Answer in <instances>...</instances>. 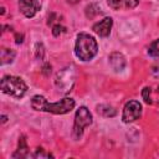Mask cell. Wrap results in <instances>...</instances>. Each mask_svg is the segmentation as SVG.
Returning <instances> with one entry per match:
<instances>
[{
	"label": "cell",
	"mask_w": 159,
	"mask_h": 159,
	"mask_svg": "<svg viewBox=\"0 0 159 159\" xmlns=\"http://www.w3.org/2000/svg\"><path fill=\"white\" fill-rule=\"evenodd\" d=\"M75 101L70 97H66L61 99L60 102L56 103H48L45 97L42 96H34L31 99V107L35 111H41V112H48L53 114H65L71 112L75 108Z\"/></svg>",
	"instance_id": "obj_1"
},
{
	"label": "cell",
	"mask_w": 159,
	"mask_h": 159,
	"mask_svg": "<svg viewBox=\"0 0 159 159\" xmlns=\"http://www.w3.org/2000/svg\"><path fill=\"white\" fill-rule=\"evenodd\" d=\"M42 73H43L45 76H48V75L51 73V65H50V63H45V65H43V67H42Z\"/></svg>",
	"instance_id": "obj_21"
},
{
	"label": "cell",
	"mask_w": 159,
	"mask_h": 159,
	"mask_svg": "<svg viewBox=\"0 0 159 159\" xmlns=\"http://www.w3.org/2000/svg\"><path fill=\"white\" fill-rule=\"evenodd\" d=\"M142 114V104L138 101H129L124 104L122 119L124 123H130L137 120Z\"/></svg>",
	"instance_id": "obj_6"
},
{
	"label": "cell",
	"mask_w": 159,
	"mask_h": 159,
	"mask_svg": "<svg viewBox=\"0 0 159 159\" xmlns=\"http://www.w3.org/2000/svg\"><path fill=\"white\" fill-rule=\"evenodd\" d=\"M97 111L99 114H102L103 117H114L116 116V109L112 107V106H108V104H101V106H97Z\"/></svg>",
	"instance_id": "obj_12"
},
{
	"label": "cell",
	"mask_w": 159,
	"mask_h": 159,
	"mask_svg": "<svg viewBox=\"0 0 159 159\" xmlns=\"http://www.w3.org/2000/svg\"><path fill=\"white\" fill-rule=\"evenodd\" d=\"M142 96H143V99L147 104H152V97H150V88L149 87H144L143 91H142Z\"/></svg>",
	"instance_id": "obj_16"
},
{
	"label": "cell",
	"mask_w": 159,
	"mask_h": 159,
	"mask_svg": "<svg viewBox=\"0 0 159 159\" xmlns=\"http://www.w3.org/2000/svg\"><path fill=\"white\" fill-rule=\"evenodd\" d=\"M75 80H76V76H75L73 67H66L57 72L55 77V84L58 88V91L67 93L72 89L75 84Z\"/></svg>",
	"instance_id": "obj_5"
},
{
	"label": "cell",
	"mask_w": 159,
	"mask_h": 159,
	"mask_svg": "<svg viewBox=\"0 0 159 159\" xmlns=\"http://www.w3.org/2000/svg\"><path fill=\"white\" fill-rule=\"evenodd\" d=\"M27 153H29V147H27V143H26V137L25 135H21L19 138V144H17V153L14 154V158H25L27 157Z\"/></svg>",
	"instance_id": "obj_10"
},
{
	"label": "cell",
	"mask_w": 159,
	"mask_h": 159,
	"mask_svg": "<svg viewBox=\"0 0 159 159\" xmlns=\"http://www.w3.org/2000/svg\"><path fill=\"white\" fill-rule=\"evenodd\" d=\"M34 157H35V158H52L53 155H52L51 153L46 152L43 148L39 147V148H36V152L34 153Z\"/></svg>",
	"instance_id": "obj_15"
},
{
	"label": "cell",
	"mask_w": 159,
	"mask_h": 159,
	"mask_svg": "<svg viewBox=\"0 0 159 159\" xmlns=\"http://www.w3.org/2000/svg\"><path fill=\"white\" fill-rule=\"evenodd\" d=\"M19 9L26 17H34L41 9L39 0H19Z\"/></svg>",
	"instance_id": "obj_7"
},
{
	"label": "cell",
	"mask_w": 159,
	"mask_h": 159,
	"mask_svg": "<svg viewBox=\"0 0 159 159\" xmlns=\"http://www.w3.org/2000/svg\"><path fill=\"white\" fill-rule=\"evenodd\" d=\"M98 52V45L96 39L86 32H81L77 36V41L75 45V53L81 61L92 60Z\"/></svg>",
	"instance_id": "obj_2"
},
{
	"label": "cell",
	"mask_w": 159,
	"mask_h": 159,
	"mask_svg": "<svg viewBox=\"0 0 159 159\" xmlns=\"http://www.w3.org/2000/svg\"><path fill=\"white\" fill-rule=\"evenodd\" d=\"M109 65L111 67L116 71V72H120L125 68L127 66V61H125V57L120 53V52H113L109 55Z\"/></svg>",
	"instance_id": "obj_9"
},
{
	"label": "cell",
	"mask_w": 159,
	"mask_h": 159,
	"mask_svg": "<svg viewBox=\"0 0 159 159\" xmlns=\"http://www.w3.org/2000/svg\"><path fill=\"white\" fill-rule=\"evenodd\" d=\"M148 55L152 57H159V39L153 41L148 47Z\"/></svg>",
	"instance_id": "obj_13"
},
{
	"label": "cell",
	"mask_w": 159,
	"mask_h": 159,
	"mask_svg": "<svg viewBox=\"0 0 159 159\" xmlns=\"http://www.w3.org/2000/svg\"><path fill=\"white\" fill-rule=\"evenodd\" d=\"M0 88L5 94H9L14 98H21L27 91V86L22 78L16 76H4L1 78Z\"/></svg>",
	"instance_id": "obj_3"
},
{
	"label": "cell",
	"mask_w": 159,
	"mask_h": 159,
	"mask_svg": "<svg viewBox=\"0 0 159 159\" xmlns=\"http://www.w3.org/2000/svg\"><path fill=\"white\" fill-rule=\"evenodd\" d=\"M1 118H2V123H5L7 120V117L6 116H1Z\"/></svg>",
	"instance_id": "obj_23"
},
{
	"label": "cell",
	"mask_w": 159,
	"mask_h": 159,
	"mask_svg": "<svg viewBox=\"0 0 159 159\" xmlns=\"http://www.w3.org/2000/svg\"><path fill=\"white\" fill-rule=\"evenodd\" d=\"M108 5L113 9V10H119L122 9V1L120 0H107Z\"/></svg>",
	"instance_id": "obj_19"
},
{
	"label": "cell",
	"mask_w": 159,
	"mask_h": 159,
	"mask_svg": "<svg viewBox=\"0 0 159 159\" xmlns=\"http://www.w3.org/2000/svg\"><path fill=\"white\" fill-rule=\"evenodd\" d=\"M0 58H1V65L11 63V62L14 61V58H15V51H14V50H11V48L2 47V48H1Z\"/></svg>",
	"instance_id": "obj_11"
},
{
	"label": "cell",
	"mask_w": 159,
	"mask_h": 159,
	"mask_svg": "<svg viewBox=\"0 0 159 159\" xmlns=\"http://www.w3.org/2000/svg\"><path fill=\"white\" fill-rule=\"evenodd\" d=\"M112 25H113V20L112 17H104L103 20L96 22L92 27V30L101 37H107L109 34H111V30H112Z\"/></svg>",
	"instance_id": "obj_8"
},
{
	"label": "cell",
	"mask_w": 159,
	"mask_h": 159,
	"mask_svg": "<svg viewBox=\"0 0 159 159\" xmlns=\"http://www.w3.org/2000/svg\"><path fill=\"white\" fill-rule=\"evenodd\" d=\"M120 1H122V7L124 9H133L139 2V0H120Z\"/></svg>",
	"instance_id": "obj_17"
},
{
	"label": "cell",
	"mask_w": 159,
	"mask_h": 159,
	"mask_svg": "<svg viewBox=\"0 0 159 159\" xmlns=\"http://www.w3.org/2000/svg\"><path fill=\"white\" fill-rule=\"evenodd\" d=\"M65 30L66 29L62 25H60V24H56V25L52 26V34H53V36H60L62 32H65Z\"/></svg>",
	"instance_id": "obj_18"
},
{
	"label": "cell",
	"mask_w": 159,
	"mask_h": 159,
	"mask_svg": "<svg viewBox=\"0 0 159 159\" xmlns=\"http://www.w3.org/2000/svg\"><path fill=\"white\" fill-rule=\"evenodd\" d=\"M158 92H159V86H158Z\"/></svg>",
	"instance_id": "obj_24"
},
{
	"label": "cell",
	"mask_w": 159,
	"mask_h": 159,
	"mask_svg": "<svg viewBox=\"0 0 159 159\" xmlns=\"http://www.w3.org/2000/svg\"><path fill=\"white\" fill-rule=\"evenodd\" d=\"M101 11H99V7L96 5V4H91V5H88L87 7H86V15H87V17H89V19H92V17H94L97 14H99Z\"/></svg>",
	"instance_id": "obj_14"
},
{
	"label": "cell",
	"mask_w": 159,
	"mask_h": 159,
	"mask_svg": "<svg viewBox=\"0 0 159 159\" xmlns=\"http://www.w3.org/2000/svg\"><path fill=\"white\" fill-rule=\"evenodd\" d=\"M43 46H42V43H37L36 45V57L37 58H42L43 57Z\"/></svg>",
	"instance_id": "obj_20"
},
{
	"label": "cell",
	"mask_w": 159,
	"mask_h": 159,
	"mask_svg": "<svg viewBox=\"0 0 159 159\" xmlns=\"http://www.w3.org/2000/svg\"><path fill=\"white\" fill-rule=\"evenodd\" d=\"M22 41H24V35L22 34H15V42L22 43Z\"/></svg>",
	"instance_id": "obj_22"
},
{
	"label": "cell",
	"mask_w": 159,
	"mask_h": 159,
	"mask_svg": "<svg viewBox=\"0 0 159 159\" xmlns=\"http://www.w3.org/2000/svg\"><path fill=\"white\" fill-rule=\"evenodd\" d=\"M91 124H92V114H91L89 109L84 106L80 107L75 114V124H73V129H72L73 138L80 139L83 134L84 128Z\"/></svg>",
	"instance_id": "obj_4"
}]
</instances>
